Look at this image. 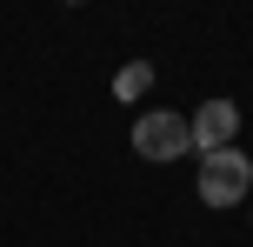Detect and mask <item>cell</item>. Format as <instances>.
<instances>
[{"label":"cell","instance_id":"1","mask_svg":"<svg viewBox=\"0 0 253 247\" xmlns=\"http://www.w3.org/2000/svg\"><path fill=\"white\" fill-rule=\"evenodd\" d=\"M133 154L140 160H180V154H193V120L187 114H173V107H160V114H140L133 120Z\"/></svg>","mask_w":253,"mask_h":247},{"label":"cell","instance_id":"2","mask_svg":"<svg viewBox=\"0 0 253 247\" xmlns=\"http://www.w3.org/2000/svg\"><path fill=\"white\" fill-rule=\"evenodd\" d=\"M247 187H253V160L240 147L200 154V200L207 207H233V200H247Z\"/></svg>","mask_w":253,"mask_h":247},{"label":"cell","instance_id":"3","mask_svg":"<svg viewBox=\"0 0 253 247\" xmlns=\"http://www.w3.org/2000/svg\"><path fill=\"white\" fill-rule=\"evenodd\" d=\"M193 120V147L200 154H220V147H233V134H240V107L233 100H200V114H187Z\"/></svg>","mask_w":253,"mask_h":247},{"label":"cell","instance_id":"4","mask_svg":"<svg viewBox=\"0 0 253 247\" xmlns=\"http://www.w3.org/2000/svg\"><path fill=\"white\" fill-rule=\"evenodd\" d=\"M147 87H153V67H147V60H126V67H120V100H140Z\"/></svg>","mask_w":253,"mask_h":247},{"label":"cell","instance_id":"5","mask_svg":"<svg viewBox=\"0 0 253 247\" xmlns=\"http://www.w3.org/2000/svg\"><path fill=\"white\" fill-rule=\"evenodd\" d=\"M67 7H80V0H67Z\"/></svg>","mask_w":253,"mask_h":247}]
</instances>
